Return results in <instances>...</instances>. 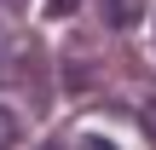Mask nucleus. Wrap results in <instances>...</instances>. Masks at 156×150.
<instances>
[{
	"label": "nucleus",
	"instance_id": "6",
	"mask_svg": "<svg viewBox=\"0 0 156 150\" xmlns=\"http://www.w3.org/2000/svg\"><path fill=\"white\" fill-rule=\"evenodd\" d=\"M12 6H23V0H12Z\"/></svg>",
	"mask_w": 156,
	"mask_h": 150
},
{
	"label": "nucleus",
	"instance_id": "1",
	"mask_svg": "<svg viewBox=\"0 0 156 150\" xmlns=\"http://www.w3.org/2000/svg\"><path fill=\"white\" fill-rule=\"evenodd\" d=\"M98 6H104V23L110 29H133L139 12H145V0H98Z\"/></svg>",
	"mask_w": 156,
	"mask_h": 150
},
{
	"label": "nucleus",
	"instance_id": "4",
	"mask_svg": "<svg viewBox=\"0 0 156 150\" xmlns=\"http://www.w3.org/2000/svg\"><path fill=\"white\" fill-rule=\"evenodd\" d=\"M145 139H151V145H156V98H151V104H145Z\"/></svg>",
	"mask_w": 156,
	"mask_h": 150
},
{
	"label": "nucleus",
	"instance_id": "3",
	"mask_svg": "<svg viewBox=\"0 0 156 150\" xmlns=\"http://www.w3.org/2000/svg\"><path fill=\"white\" fill-rule=\"evenodd\" d=\"M75 6H81V0H46V12H52V17H69Z\"/></svg>",
	"mask_w": 156,
	"mask_h": 150
},
{
	"label": "nucleus",
	"instance_id": "7",
	"mask_svg": "<svg viewBox=\"0 0 156 150\" xmlns=\"http://www.w3.org/2000/svg\"><path fill=\"white\" fill-rule=\"evenodd\" d=\"M46 150H58V145H46Z\"/></svg>",
	"mask_w": 156,
	"mask_h": 150
},
{
	"label": "nucleus",
	"instance_id": "2",
	"mask_svg": "<svg viewBox=\"0 0 156 150\" xmlns=\"http://www.w3.org/2000/svg\"><path fill=\"white\" fill-rule=\"evenodd\" d=\"M12 145H17V116L0 104V150H12Z\"/></svg>",
	"mask_w": 156,
	"mask_h": 150
},
{
	"label": "nucleus",
	"instance_id": "5",
	"mask_svg": "<svg viewBox=\"0 0 156 150\" xmlns=\"http://www.w3.org/2000/svg\"><path fill=\"white\" fill-rule=\"evenodd\" d=\"M81 150H116V145H110V139H98V133H87V139H81Z\"/></svg>",
	"mask_w": 156,
	"mask_h": 150
}]
</instances>
